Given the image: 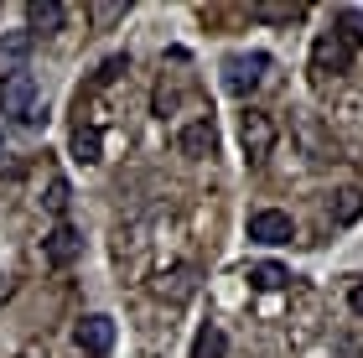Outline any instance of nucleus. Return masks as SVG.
I'll use <instances>...</instances> for the list:
<instances>
[{
	"instance_id": "17",
	"label": "nucleus",
	"mask_w": 363,
	"mask_h": 358,
	"mask_svg": "<svg viewBox=\"0 0 363 358\" xmlns=\"http://www.w3.org/2000/svg\"><path fill=\"white\" fill-rule=\"evenodd\" d=\"M223 348H228V337L218 328H208L203 337H197V358H223Z\"/></svg>"
},
{
	"instance_id": "23",
	"label": "nucleus",
	"mask_w": 363,
	"mask_h": 358,
	"mask_svg": "<svg viewBox=\"0 0 363 358\" xmlns=\"http://www.w3.org/2000/svg\"><path fill=\"white\" fill-rule=\"evenodd\" d=\"M0 145H6V140H0Z\"/></svg>"
},
{
	"instance_id": "12",
	"label": "nucleus",
	"mask_w": 363,
	"mask_h": 358,
	"mask_svg": "<svg viewBox=\"0 0 363 358\" xmlns=\"http://www.w3.org/2000/svg\"><path fill=\"white\" fill-rule=\"evenodd\" d=\"M73 161H84V167H94V161H104V140H99V130H73Z\"/></svg>"
},
{
	"instance_id": "18",
	"label": "nucleus",
	"mask_w": 363,
	"mask_h": 358,
	"mask_svg": "<svg viewBox=\"0 0 363 358\" xmlns=\"http://www.w3.org/2000/svg\"><path fill=\"white\" fill-rule=\"evenodd\" d=\"M337 26H348V42L363 47V16H358V11H342V16H337Z\"/></svg>"
},
{
	"instance_id": "16",
	"label": "nucleus",
	"mask_w": 363,
	"mask_h": 358,
	"mask_svg": "<svg viewBox=\"0 0 363 358\" xmlns=\"http://www.w3.org/2000/svg\"><path fill=\"white\" fill-rule=\"evenodd\" d=\"M250 281H255L259 291H280V286L291 281V275L280 270V265H255V270H250Z\"/></svg>"
},
{
	"instance_id": "7",
	"label": "nucleus",
	"mask_w": 363,
	"mask_h": 358,
	"mask_svg": "<svg viewBox=\"0 0 363 358\" xmlns=\"http://www.w3.org/2000/svg\"><path fill=\"white\" fill-rule=\"evenodd\" d=\"M73 343H78V353H109L114 348V322L109 317H84L73 328Z\"/></svg>"
},
{
	"instance_id": "13",
	"label": "nucleus",
	"mask_w": 363,
	"mask_h": 358,
	"mask_svg": "<svg viewBox=\"0 0 363 358\" xmlns=\"http://www.w3.org/2000/svg\"><path fill=\"white\" fill-rule=\"evenodd\" d=\"M296 130H301V145L311 151V161H333V145L322 140V130H317V120H311V115L296 120Z\"/></svg>"
},
{
	"instance_id": "8",
	"label": "nucleus",
	"mask_w": 363,
	"mask_h": 358,
	"mask_svg": "<svg viewBox=\"0 0 363 358\" xmlns=\"http://www.w3.org/2000/svg\"><path fill=\"white\" fill-rule=\"evenodd\" d=\"M177 145H182V156L203 161V156H213V151H218V130H213V120H192V125L177 135Z\"/></svg>"
},
{
	"instance_id": "20",
	"label": "nucleus",
	"mask_w": 363,
	"mask_h": 358,
	"mask_svg": "<svg viewBox=\"0 0 363 358\" xmlns=\"http://www.w3.org/2000/svg\"><path fill=\"white\" fill-rule=\"evenodd\" d=\"M255 16H259V21H291V16H296V6H259Z\"/></svg>"
},
{
	"instance_id": "22",
	"label": "nucleus",
	"mask_w": 363,
	"mask_h": 358,
	"mask_svg": "<svg viewBox=\"0 0 363 358\" xmlns=\"http://www.w3.org/2000/svg\"><path fill=\"white\" fill-rule=\"evenodd\" d=\"M11 291H16V281H6V275H0V301H6Z\"/></svg>"
},
{
	"instance_id": "21",
	"label": "nucleus",
	"mask_w": 363,
	"mask_h": 358,
	"mask_svg": "<svg viewBox=\"0 0 363 358\" xmlns=\"http://www.w3.org/2000/svg\"><path fill=\"white\" fill-rule=\"evenodd\" d=\"M348 306H353V312H358V317H363V281H358V286H353V291H348Z\"/></svg>"
},
{
	"instance_id": "11",
	"label": "nucleus",
	"mask_w": 363,
	"mask_h": 358,
	"mask_svg": "<svg viewBox=\"0 0 363 358\" xmlns=\"http://www.w3.org/2000/svg\"><path fill=\"white\" fill-rule=\"evenodd\" d=\"M363 213V192L358 187H342L333 203H327V218H333V229H342V223H353Z\"/></svg>"
},
{
	"instance_id": "5",
	"label": "nucleus",
	"mask_w": 363,
	"mask_h": 358,
	"mask_svg": "<svg viewBox=\"0 0 363 358\" xmlns=\"http://www.w3.org/2000/svg\"><path fill=\"white\" fill-rule=\"evenodd\" d=\"M78 254H84V234H78L73 223H57V229L42 239V259H47L52 270H68Z\"/></svg>"
},
{
	"instance_id": "3",
	"label": "nucleus",
	"mask_w": 363,
	"mask_h": 358,
	"mask_svg": "<svg viewBox=\"0 0 363 358\" xmlns=\"http://www.w3.org/2000/svg\"><path fill=\"white\" fill-rule=\"evenodd\" d=\"M239 145L250 161H265L275 151V120L265 115V109H244L239 115Z\"/></svg>"
},
{
	"instance_id": "15",
	"label": "nucleus",
	"mask_w": 363,
	"mask_h": 358,
	"mask_svg": "<svg viewBox=\"0 0 363 358\" xmlns=\"http://www.w3.org/2000/svg\"><path fill=\"white\" fill-rule=\"evenodd\" d=\"M42 203H47V213H57V218H62V213H68V203H73L68 182H62V177H52V182H47V198H42Z\"/></svg>"
},
{
	"instance_id": "14",
	"label": "nucleus",
	"mask_w": 363,
	"mask_h": 358,
	"mask_svg": "<svg viewBox=\"0 0 363 358\" xmlns=\"http://www.w3.org/2000/svg\"><path fill=\"white\" fill-rule=\"evenodd\" d=\"M192 281H197V275H192V270H177V275H161V281H156V296H172V301H182V296H192Z\"/></svg>"
},
{
	"instance_id": "2",
	"label": "nucleus",
	"mask_w": 363,
	"mask_h": 358,
	"mask_svg": "<svg viewBox=\"0 0 363 358\" xmlns=\"http://www.w3.org/2000/svg\"><path fill=\"white\" fill-rule=\"evenodd\" d=\"M265 68H270V57H265V52H234V57H223V89L244 99V94H255V89H259Z\"/></svg>"
},
{
	"instance_id": "19",
	"label": "nucleus",
	"mask_w": 363,
	"mask_h": 358,
	"mask_svg": "<svg viewBox=\"0 0 363 358\" xmlns=\"http://www.w3.org/2000/svg\"><path fill=\"white\" fill-rule=\"evenodd\" d=\"M125 68H130V57H109L104 68H99V84H114V78H120Z\"/></svg>"
},
{
	"instance_id": "4",
	"label": "nucleus",
	"mask_w": 363,
	"mask_h": 358,
	"mask_svg": "<svg viewBox=\"0 0 363 358\" xmlns=\"http://www.w3.org/2000/svg\"><path fill=\"white\" fill-rule=\"evenodd\" d=\"M348 62H353V47L342 42V31H322L317 42H311V73H348Z\"/></svg>"
},
{
	"instance_id": "6",
	"label": "nucleus",
	"mask_w": 363,
	"mask_h": 358,
	"mask_svg": "<svg viewBox=\"0 0 363 358\" xmlns=\"http://www.w3.org/2000/svg\"><path fill=\"white\" fill-rule=\"evenodd\" d=\"M250 239L255 244H291L296 223H291V213H280V208H259V213H250Z\"/></svg>"
},
{
	"instance_id": "1",
	"label": "nucleus",
	"mask_w": 363,
	"mask_h": 358,
	"mask_svg": "<svg viewBox=\"0 0 363 358\" xmlns=\"http://www.w3.org/2000/svg\"><path fill=\"white\" fill-rule=\"evenodd\" d=\"M0 109H6L11 120H21V125H42V94H37V78L26 68L6 73V84H0Z\"/></svg>"
},
{
	"instance_id": "9",
	"label": "nucleus",
	"mask_w": 363,
	"mask_h": 358,
	"mask_svg": "<svg viewBox=\"0 0 363 358\" xmlns=\"http://www.w3.org/2000/svg\"><path fill=\"white\" fill-rule=\"evenodd\" d=\"M31 31L21 26V31H11V37H0V73H21V62L31 57Z\"/></svg>"
},
{
	"instance_id": "10",
	"label": "nucleus",
	"mask_w": 363,
	"mask_h": 358,
	"mask_svg": "<svg viewBox=\"0 0 363 358\" xmlns=\"http://www.w3.org/2000/svg\"><path fill=\"white\" fill-rule=\"evenodd\" d=\"M26 31H31V37H37V31H57L62 21H68V6H57V0H31V6H26Z\"/></svg>"
}]
</instances>
